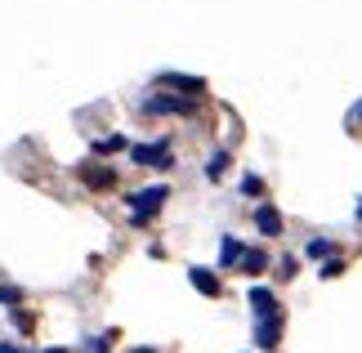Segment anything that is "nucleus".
I'll use <instances>...</instances> for the list:
<instances>
[{
    "instance_id": "19",
    "label": "nucleus",
    "mask_w": 362,
    "mask_h": 353,
    "mask_svg": "<svg viewBox=\"0 0 362 353\" xmlns=\"http://www.w3.org/2000/svg\"><path fill=\"white\" fill-rule=\"evenodd\" d=\"M130 353H157V349H152V345H139V349H130Z\"/></svg>"
},
{
    "instance_id": "15",
    "label": "nucleus",
    "mask_w": 362,
    "mask_h": 353,
    "mask_svg": "<svg viewBox=\"0 0 362 353\" xmlns=\"http://www.w3.org/2000/svg\"><path fill=\"white\" fill-rule=\"evenodd\" d=\"M296 255H282V260H277V277H296Z\"/></svg>"
},
{
    "instance_id": "1",
    "label": "nucleus",
    "mask_w": 362,
    "mask_h": 353,
    "mask_svg": "<svg viewBox=\"0 0 362 353\" xmlns=\"http://www.w3.org/2000/svg\"><path fill=\"white\" fill-rule=\"evenodd\" d=\"M170 202V188L165 183H157V188H144V192H134L130 197V215H134V224H148L157 210Z\"/></svg>"
},
{
    "instance_id": "7",
    "label": "nucleus",
    "mask_w": 362,
    "mask_h": 353,
    "mask_svg": "<svg viewBox=\"0 0 362 353\" xmlns=\"http://www.w3.org/2000/svg\"><path fill=\"white\" fill-rule=\"evenodd\" d=\"M81 179H86L90 183V188H112V170H103V166H94V161H86V166H81Z\"/></svg>"
},
{
    "instance_id": "17",
    "label": "nucleus",
    "mask_w": 362,
    "mask_h": 353,
    "mask_svg": "<svg viewBox=\"0 0 362 353\" xmlns=\"http://www.w3.org/2000/svg\"><path fill=\"white\" fill-rule=\"evenodd\" d=\"M0 300H5V304H13V308H18V304H23V291H13V287H0Z\"/></svg>"
},
{
    "instance_id": "3",
    "label": "nucleus",
    "mask_w": 362,
    "mask_h": 353,
    "mask_svg": "<svg viewBox=\"0 0 362 353\" xmlns=\"http://www.w3.org/2000/svg\"><path fill=\"white\" fill-rule=\"evenodd\" d=\"M250 308H255V318H259V322L282 318V313H277V295H273L269 287H250Z\"/></svg>"
},
{
    "instance_id": "2",
    "label": "nucleus",
    "mask_w": 362,
    "mask_h": 353,
    "mask_svg": "<svg viewBox=\"0 0 362 353\" xmlns=\"http://www.w3.org/2000/svg\"><path fill=\"white\" fill-rule=\"evenodd\" d=\"M130 157H134V166L165 170V166H170V144H139V148H130Z\"/></svg>"
},
{
    "instance_id": "8",
    "label": "nucleus",
    "mask_w": 362,
    "mask_h": 353,
    "mask_svg": "<svg viewBox=\"0 0 362 353\" xmlns=\"http://www.w3.org/2000/svg\"><path fill=\"white\" fill-rule=\"evenodd\" d=\"M161 86H175V90H192V94H202V90H206V81H197V76H179V72H165V76H161Z\"/></svg>"
},
{
    "instance_id": "22",
    "label": "nucleus",
    "mask_w": 362,
    "mask_h": 353,
    "mask_svg": "<svg viewBox=\"0 0 362 353\" xmlns=\"http://www.w3.org/2000/svg\"><path fill=\"white\" fill-rule=\"evenodd\" d=\"M358 219H362V206H358Z\"/></svg>"
},
{
    "instance_id": "10",
    "label": "nucleus",
    "mask_w": 362,
    "mask_h": 353,
    "mask_svg": "<svg viewBox=\"0 0 362 353\" xmlns=\"http://www.w3.org/2000/svg\"><path fill=\"white\" fill-rule=\"evenodd\" d=\"M148 112H192V103H184V98H148Z\"/></svg>"
},
{
    "instance_id": "6",
    "label": "nucleus",
    "mask_w": 362,
    "mask_h": 353,
    "mask_svg": "<svg viewBox=\"0 0 362 353\" xmlns=\"http://www.w3.org/2000/svg\"><path fill=\"white\" fill-rule=\"evenodd\" d=\"M188 277H192V287H197L202 295H211V300H215L219 291H224V287H219V277L211 273V268H188Z\"/></svg>"
},
{
    "instance_id": "12",
    "label": "nucleus",
    "mask_w": 362,
    "mask_h": 353,
    "mask_svg": "<svg viewBox=\"0 0 362 353\" xmlns=\"http://www.w3.org/2000/svg\"><path fill=\"white\" fill-rule=\"evenodd\" d=\"M264 264H269L264 250H246V255H242V273H264Z\"/></svg>"
},
{
    "instance_id": "20",
    "label": "nucleus",
    "mask_w": 362,
    "mask_h": 353,
    "mask_svg": "<svg viewBox=\"0 0 362 353\" xmlns=\"http://www.w3.org/2000/svg\"><path fill=\"white\" fill-rule=\"evenodd\" d=\"M0 353H18V349H13V345H0Z\"/></svg>"
},
{
    "instance_id": "13",
    "label": "nucleus",
    "mask_w": 362,
    "mask_h": 353,
    "mask_svg": "<svg viewBox=\"0 0 362 353\" xmlns=\"http://www.w3.org/2000/svg\"><path fill=\"white\" fill-rule=\"evenodd\" d=\"M224 170H228V152H215L211 166H206V175H211V179H224Z\"/></svg>"
},
{
    "instance_id": "5",
    "label": "nucleus",
    "mask_w": 362,
    "mask_h": 353,
    "mask_svg": "<svg viewBox=\"0 0 362 353\" xmlns=\"http://www.w3.org/2000/svg\"><path fill=\"white\" fill-rule=\"evenodd\" d=\"M277 340H282V318H269L255 327V345L259 349H277Z\"/></svg>"
},
{
    "instance_id": "4",
    "label": "nucleus",
    "mask_w": 362,
    "mask_h": 353,
    "mask_svg": "<svg viewBox=\"0 0 362 353\" xmlns=\"http://www.w3.org/2000/svg\"><path fill=\"white\" fill-rule=\"evenodd\" d=\"M255 228H259L264 237H282V215H277V206H273V202L255 206Z\"/></svg>"
},
{
    "instance_id": "9",
    "label": "nucleus",
    "mask_w": 362,
    "mask_h": 353,
    "mask_svg": "<svg viewBox=\"0 0 362 353\" xmlns=\"http://www.w3.org/2000/svg\"><path fill=\"white\" fill-rule=\"evenodd\" d=\"M242 255H246V250H242L238 237H224V246H219V264L233 268V264H242Z\"/></svg>"
},
{
    "instance_id": "21",
    "label": "nucleus",
    "mask_w": 362,
    "mask_h": 353,
    "mask_svg": "<svg viewBox=\"0 0 362 353\" xmlns=\"http://www.w3.org/2000/svg\"><path fill=\"white\" fill-rule=\"evenodd\" d=\"M45 353H67V349H45Z\"/></svg>"
},
{
    "instance_id": "11",
    "label": "nucleus",
    "mask_w": 362,
    "mask_h": 353,
    "mask_svg": "<svg viewBox=\"0 0 362 353\" xmlns=\"http://www.w3.org/2000/svg\"><path fill=\"white\" fill-rule=\"evenodd\" d=\"M331 250H336V242H327V237H313V242L304 246V255H309V260H327Z\"/></svg>"
},
{
    "instance_id": "14",
    "label": "nucleus",
    "mask_w": 362,
    "mask_h": 353,
    "mask_svg": "<svg viewBox=\"0 0 362 353\" xmlns=\"http://www.w3.org/2000/svg\"><path fill=\"white\" fill-rule=\"evenodd\" d=\"M125 148V139L121 134H112V139H99V144H94V152H121Z\"/></svg>"
},
{
    "instance_id": "18",
    "label": "nucleus",
    "mask_w": 362,
    "mask_h": 353,
    "mask_svg": "<svg viewBox=\"0 0 362 353\" xmlns=\"http://www.w3.org/2000/svg\"><path fill=\"white\" fill-rule=\"evenodd\" d=\"M344 273V260H327L322 264V277H340Z\"/></svg>"
},
{
    "instance_id": "16",
    "label": "nucleus",
    "mask_w": 362,
    "mask_h": 353,
    "mask_svg": "<svg viewBox=\"0 0 362 353\" xmlns=\"http://www.w3.org/2000/svg\"><path fill=\"white\" fill-rule=\"evenodd\" d=\"M242 192H246V197H259V192H264V183H259L255 175H246V179H242Z\"/></svg>"
}]
</instances>
